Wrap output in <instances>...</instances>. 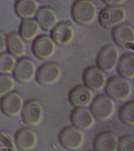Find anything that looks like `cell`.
Returning a JSON list of instances; mask_svg holds the SVG:
<instances>
[{"label":"cell","mask_w":134,"mask_h":151,"mask_svg":"<svg viewBox=\"0 0 134 151\" xmlns=\"http://www.w3.org/2000/svg\"><path fill=\"white\" fill-rule=\"evenodd\" d=\"M72 18L75 22L80 25H90L97 18V8L95 4L88 0L75 1L71 11Z\"/></svg>","instance_id":"6da1fadb"},{"label":"cell","mask_w":134,"mask_h":151,"mask_svg":"<svg viewBox=\"0 0 134 151\" xmlns=\"http://www.w3.org/2000/svg\"><path fill=\"white\" fill-rule=\"evenodd\" d=\"M132 85L125 78L115 76L110 78L105 87L107 96L113 100L123 101L130 98L132 95Z\"/></svg>","instance_id":"7a4b0ae2"},{"label":"cell","mask_w":134,"mask_h":151,"mask_svg":"<svg viewBox=\"0 0 134 151\" xmlns=\"http://www.w3.org/2000/svg\"><path fill=\"white\" fill-rule=\"evenodd\" d=\"M115 103L107 95H99L91 105V111L95 118L101 122L108 121L115 112Z\"/></svg>","instance_id":"3957f363"},{"label":"cell","mask_w":134,"mask_h":151,"mask_svg":"<svg viewBox=\"0 0 134 151\" xmlns=\"http://www.w3.org/2000/svg\"><path fill=\"white\" fill-rule=\"evenodd\" d=\"M60 144L65 149L75 151L81 148L85 142V134L75 126H67L60 131L58 136Z\"/></svg>","instance_id":"277c9868"},{"label":"cell","mask_w":134,"mask_h":151,"mask_svg":"<svg viewBox=\"0 0 134 151\" xmlns=\"http://www.w3.org/2000/svg\"><path fill=\"white\" fill-rule=\"evenodd\" d=\"M120 59V52L113 45H107L99 51L97 65L104 73H111L116 70Z\"/></svg>","instance_id":"5b68a950"},{"label":"cell","mask_w":134,"mask_h":151,"mask_svg":"<svg viewBox=\"0 0 134 151\" xmlns=\"http://www.w3.org/2000/svg\"><path fill=\"white\" fill-rule=\"evenodd\" d=\"M127 17V12L122 6H107L99 14V23L103 28H115L124 24Z\"/></svg>","instance_id":"8992f818"},{"label":"cell","mask_w":134,"mask_h":151,"mask_svg":"<svg viewBox=\"0 0 134 151\" xmlns=\"http://www.w3.org/2000/svg\"><path fill=\"white\" fill-rule=\"evenodd\" d=\"M62 76V69L56 63L49 62L42 65L37 70L36 81L43 86H50L58 81Z\"/></svg>","instance_id":"52a82bcc"},{"label":"cell","mask_w":134,"mask_h":151,"mask_svg":"<svg viewBox=\"0 0 134 151\" xmlns=\"http://www.w3.org/2000/svg\"><path fill=\"white\" fill-rule=\"evenodd\" d=\"M82 79L85 86L97 92L103 91L107 83L105 73L97 67L87 68L82 75Z\"/></svg>","instance_id":"ba28073f"},{"label":"cell","mask_w":134,"mask_h":151,"mask_svg":"<svg viewBox=\"0 0 134 151\" xmlns=\"http://www.w3.org/2000/svg\"><path fill=\"white\" fill-rule=\"evenodd\" d=\"M24 104L23 97L13 91L2 97L0 107L5 115L10 118H16L22 113Z\"/></svg>","instance_id":"9c48e42d"},{"label":"cell","mask_w":134,"mask_h":151,"mask_svg":"<svg viewBox=\"0 0 134 151\" xmlns=\"http://www.w3.org/2000/svg\"><path fill=\"white\" fill-rule=\"evenodd\" d=\"M37 69L33 60L28 58H21L17 63L14 71L16 81L21 83H29L33 81L36 77Z\"/></svg>","instance_id":"30bf717a"},{"label":"cell","mask_w":134,"mask_h":151,"mask_svg":"<svg viewBox=\"0 0 134 151\" xmlns=\"http://www.w3.org/2000/svg\"><path fill=\"white\" fill-rule=\"evenodd\" d=\"M32 52L36 57L41 60H48L54 56L57 45L50 36L42 35L34 41Z\"/></svg>","instance_id":"8fae6325"},{"label":"cell","mask_w":134,"mask_h":151,"mask_svg":"<svg viewBox=\"0 0 134 151\" xmlns=\"http://www.w3.org/2000/svg\"><path fill=\"white\" fill-rule=\"evenodd\" d=\"M70 103L76 108H87L94 100L93 91L85 85H77L71 89L69 95Z\"/></svg>","instance_id":"7c38bea8"},{"label":"cell","mask_w":134,"mask_h":151,"mask_svg":"<svg viewBox=\"0 0 134 151\" xmlns=\"http://www.w3.org/2000/svg\"><path fill=\"white\" fill-rule=\"evenodd\" d=\"M21 115L24 121L28 125L36 127L42 123L44 119V109L40 102L31 99L24 104Z\"/></svg>","instance_id":"4fadbf2b"},{"label":"cell","mask_w":134,"mask_h":151,"mask_svg":"<svg viewBox=\"0 0 134 151\" xmlns=\"http://www.w3.org/2000/svg\"><path fill=\"white\" fill-rule=\"evenodd\" d=\"M70 120L73 126L82 131L90 130L95 124V118L87 108H75L70 114Z\"/></svg>","instance_id":"5bb4252c"},{"label":"cell","mask_w":134,"mask_h":151,"mask_svg":"<svg viewBox=\"0 0 134 151\" xmlns=\"http://www.w3.org/2000/svg\"><path fill=\"white\" fill-rule=\"evenodd\" d=\"M16 146L22 151H32L36 147L38 138L36 133L29 128H24L17 132L16 136Z\"/></svg>","instance_id":"9a60e30c"},{"label":"cell","mask_w":134,"mask_h":151,"mask_svg":"<svg viewBox=\"0 0 134 151\" xmlns=\"http://www.w3.org/2000/svg\"><path fill=\"white\" fill-rule=\"evenodd\" d=\"M51 38L54 42L65 47L71 44L75 38V31L72 26L67 22L58 23L51 31Z\"/></svg>","instance_id":"2e32d148"},{"label":"cell","mask_w":134,"mask_h":151,"mask_svg":"<svg viewBox=\"0 0 134 151\" xmlns=\"http://www.w3.org/2000/svg\"><path fill=\"white\" fill-rule=\"evenodd\" d=\"M112 38L117 45L122 48L134 44V28L128 24L124 23L113 28Z\"/></svg>","instance_id":"e0dca14e"},{"label":"cell","mask_w":134,"mask_h":151,"mask_svg":"<svg viewBox=\"0 0 134 151\" xmlns=\"http://www.w3.org/2000/svg\"><path fill=\"white\" fill-rule=\"evenodd\" d=\"M119 139L113 132L105 131L96 136L93 141L95 151H118Z\"/></svg>","instance_id":"ac0fdd59"},{"label":"cell","mask_w":134,"mask_h":151,"mask_svg":"<svg viewBox=\"0 0 134 151\" xmlns=\"http://www.w3.org/2000/svg\"><path fill=\"white\" fill-rule=\"evenodd\" d=\"M36 18L41 28L45 31H52L58 24L57 12L47 6L41 7L39 9Z\"/></svg>","instance_id":"d6986e66"},{"label":"cell","mask_w":134,"mask_h":151,"mask_svg":"<svg viewBox=\"0 0 134 151\" xmlns=\"http://www.w3.org/2000/svg\"><path fill=\"white\" fill-rule=\"evenodd\" d=\"M40 8L38 2L34 0H21L15 4L17 16L23 19H32L36 18Z\"/></svg>","instance_id":"ffe728a7"},{"label":"cell","mask_w":134,"mask_h":151,"mask_svg":"<svg viewBox=\"0 0 134 151\" xmlns=\"http://www.w3.org/2000/svg\"><path fill=\"white\" fill-rule=\"evenodd\" d=\"M7 50L16 58H21L26 55V45L18 33L11 32L7 36Z\"/></svg>","instance_id":"44dd1931"},{"label":"cell","mask_w":134,"mask_h":151,"mask_svg":"<svg viewBox=\"0 0 134 151\" xmlns=\"http://www.w3.org/2000/svg\"><path fill=\"white\" fill-rule=\"evenodd\" d=\"M41 32V27L36 19H23L19 28V35L24 41L36 40Z\"/></svg>","instance_id":"7402d4cb"},{"label":"cell","mask_w":134,"mask_h":151,"mask_svg":"<svg viewBox=\"0 0 134 151\" xmlns=\"http://www.w3.org/2000/svg\"><path fill=\"white\" fill-rule=\"evenodd\" d=\"M118 73L120 77L126 79L134 78V55L125 54L120 58L118 67Z\"/></svg>","instance_id":"603a6c76"},{"label":"cell","mask_w":134,"mask_h":151,"mask_svg":"<svg viewBox=\"0 0 134 151\" xmlns=\"http://www.w3.org/2000/svg\"><path fill=\"white\" fill-rule=\"evenodd\" d=\"M17 63L16 58L9 52L2 53L0 55V74L9 75L14 73Z\"/></svg>","instance_id":"cb8c5ba5"},{"label":"cell","mask_w":134,"mask_h":151,"mask_svg":"<svg viewBox=\"0 0 134 151\" xmlns=\"http://www.w3.org/2000/svg\"><path fill=\"white\" fill-rule=\"evenodd\" d=\"M118 116L120 121L127 126H134V101L127 102L119 109Z\"/></svg>","instance_id":"d4e9b609"},{"label":"cell","mask_w":134,"mask_h":151,"mask_svg":"<svg viewBox=\"0 0 134 151\" xmlns=\"http://www.w3.org/2000/svg\"><path fill=\"white\" fill-rule=\"evenodd\" d=\"M15 87L14 77L8 75L0 74V97H4L13 92Z\"/></svg>","instance_id":"484cf974"},{"label":"cell","mask_w":134,"mask_h":151,"mask_svg":"<svg viewBox=\"0 0 134 151\" xmlns=\"http://www.w3.org/2000/svg\"><path fill=\"white\" fill-rule=\"evenodd\" d=\"M16 140L9 132L0 130V151H16Z\"/></svg>","instance_id":"4316f807"},{"label":"cell","mask_w":134,"mask_h":151,"mask_svg":"<svg viewBox=\"0 0 134 151\" xmlns=\"http://www.w3.org/2000/svg\"><path fill=\"white\" fill-rule=\"evenodd\" d=\"M118 151H134V137L123 135L119 138Z\"/></svg>","instance_id":"83f0119b"},{"label":"cell","mask_w":134,"mask_h":151,"mask_svg":"<svg viewBox=\"0 0 134 151\" xmlns=\"http://www.w3.org/2000/svg\"><path fill=\"white\" fill-rule=\"evenodd\" d=\"M7 50V36L0 30V55Z\"/></svg>","instance_id":"f1b7e54d"},{"label":"cell","mask_w":134,"mask_h":151,"mask_svg":"<svg viewBox=\"0 0 134 151\" xmlns=\"http://www.w3.org/2000/svg\"><path fill=\"white\" fill-rule=\"evenodd\" d=\"M104 3L107 6H121L123 4L125 3V1L124 0H106V1H104Z\"/></svg>","instance_id":"f546056e"},{"label":"cell","mask_w":134,"mask_h":151,"mask_svg":"<svg viewBox=\"0 0 134 151\" xmlns=\"http://www.w3.org/2000/svg\"><path fill=\"white\" fill-rule=\"evenodd\" d=\"M88 151H95V150H88Z\"/></svg>","instance_id":"4dcf8cb0"}]
</instances>
